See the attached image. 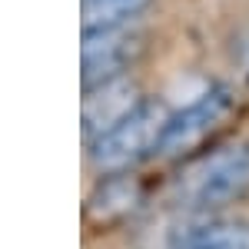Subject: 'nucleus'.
<instances>
[{
  "label": "nucleus",
  "instance_id": "f257e3e1",
  "mask_svg": "<svg viewBox=\"0 0 249 249\" xmlns=\"http://www.w3.org/2000/svg\"><path fill=\"white\" fill-rule=\"evenodd\" d=\"M170 107L156 96H143L120 123L90 143V160L100 173H130L146 156L160 153L163 133L170 126Z\"/></svg>",
  "mask_w": 249,
  "mask_h": 249
},
{
  "label": "nucleus",
  "instance_id": "f03ea898",
  "mask_svg": "<svg viewBox=\"0 0 249 249\" xmlns=\"http://www.w3.org/2000/svg\"><path fill=\"white\" fill-rule=\"evenodd\" d=\"M179 199L196 210H216L249 193V140L226 143L199 156L176 183Z\"/></svg>",
  "mask_w": 249,
  "mask_h": 249
},
{
  "label": "nucleus",
  "instance_id": "7ed1b4c3",
  "mask_svg": "<svg viewBox=\"0 0 249 249\" xmlns=\"http://www.w3.org/2000/svg\"><path fill=\"white\" fill-rule=\"evenodd\" d=\"M136 53H140V34L130 30L126 23L83 27V37H80V83H83V90L100 87L107 80L126 77Z\"/></svg>",
  "mask_w": 249,
  "mask_h": 249
},
{
  "label": "nucleus",
  "instance_id": "20e7f679",
  "mask_svg": "<svg viewBox=\"0 0 249 249\" xmlns=\"http://www.w3.org/2000/svg\"><path fill=\"white\" fill-rule=\"evenodd\" d=\"M232 103H236V96H232L230 87H213L196 103H190L186 110L173 113L170 126L163 133V143H160V156L179 160V156H190L193 150H199L230 120Z\"/></svg>",
  "mask_w": 249,
  "mask_h": 249
},
{
  "label": "nucleus",
  "instance_id": "39448f33",
  "mask_svg": "<svg viewBox=\"0 0 249 249\" xmlns=\"http://www.w3.org/2000/svg\"><path fill=\"white\" fill-rule=\"evenodd\" d=\"M140 100L143 96L136 93V83L130 77H116L100 83V87L83 90V136H87V143H93L100 133H107L113 123H120Z\"/></svg>",
  "mask_w": 249,
  "mask_h": 249
},
{
  "label": "nucleus",
  "instance_id": "423d86ee",
  "mask_svg": "<svg viewBox=\"0 0 249 249\" xmlns=\"http://www.w3.org/2000/svg\"><path fill=\"white\" fill-rule=\"evenodd\" d=\"M136 203H140V183H136L133 173H110L90 193L87 216H90V223H96V226H107V223L123 219L126 213H133Z\"/></svg>",
  "mask_w": 249,
  "mask_h": 249
},
{
  "label": "nucleus",
  "instance_id": "0eeeda50",
  "mask_svg": "<svg viewBox=\"0 0 249 249\" xmlns=\"http://www.w3.org/2000/svg\"><path fill=\"white\" fill-rule=\"evenodd\" d=\"M176 249H249V223L223 219L196 226L176 243Z\"/></svg>",
  "mask_w": 249,
  "mask_h": 249
},
{
  "label": "nucleus",
  "instance_id": "6e6552de",
  "mask_svg": "<svg viewBox=\"0 0 249 249\" xmlns=\"http://www.w3.org/2000/svg\"><path fill=\"white\" fill-rule=\"evenodd\" d=\"M150 0H80L83 10V27H110V23H126L136 17Z\"/></svg>",
  "mask_w": 249,
  "mask_h": 249
}]
</instances>
